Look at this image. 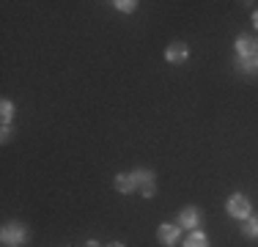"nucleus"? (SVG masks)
<instances>
[{
  "instance_id": "8",
  "label": "nucleus",
  "mask_w": 258,
  "mask_h": 247,
  "mask_svg": "<svg viewBox=\"0 0 258 247\" xmlns=\"http://www.w3.org/2000/svg\"><path fill=\"white\" fill-rule=\"evenodd\" d=\"M113 187H115V193H121V195H129V193H135L132 173H118V176L113 178Z\"/></svg>"
},
{
  "instance_id": "4",
  "label": "nucleus",
  "mask_w": 258,
  "mask_h": 247,
  "mask_svg": "<svg viewBox=\"0 0 258 247\" xmlns=\"http://www.w3.org/2000/svg\"><path fill=\"white\" fill-rule=\"evenodd\" d=\"M181 231L184 228L179 222H162V225L157 228V242L162 247H173V244L181 242Z\"/></svg>"
},
{
  "instance_id": "5",
  "label": "nucleus",
  "mask_w": 258,
  "mask_h": 247,
  "mask_svg": "<svg viewBox=\"0 0 258 247\" xmlns=\"http://www.w3.org/2000/svg\"><path fill=\"white\" fill-rule=\"evenodd\" d=\"M201 222H204V214H201V209L195 206H187L179 212V225L184 228V231H198Z\"/></svg>"
},
{
  "instance_id": "17",
  "label": "nucleus",
  "mask_w": 258,
  "mask_h": 247,
  "mask_svg": "<svg viewBox=\"0 0 258 247\" xmlns=\"http://www.w3.org/2000/svg\"><path fill=\"white\" fill-rule=\"evenodd\" d=\"M107 247H126V244H124V242H110Z\"/></svg>"
},
{
  "instance_id": "3",
  "label": "nucleus",
  "mask_w": 258,
  "mask_h": 247,
  "mask_svg": "<svg viewBox=\"0 0 258 247\" xmlns=\"http://www.w3.org/2000/svg\"><path fill=\"white\" fill-rule=\"evenodd\" d=\"M154 170L149 168H135L132 170V181H135V190H140L143 198H154L157 195V184H154Z\"/></svg>"
},
{
  "instance_id": "11",
  "label": "nucleus",
  "mask_w": 258,
  "mask_h": 247,
  "mask_svg": "<svg viewBox=\"0 0 258 247\" xmlns=\"http://www.w3.org/2000/svg\"><path fill=\"white\" fill-rule=\"evenodd\" d=\"M236 72L255 74L258 72V55H255V58H236Z\"/></svg>"
},
{
  "instance_id": "2",
  "label": "nucleus",
  "mask_w": 258,
  "mask_h": 247,
  "mask_svg": "<svg viewBox=\"0 0 258 247\" xmlns=\"http://www.w3.org/2000/svg\"><path fill=\"white\" fill-rule=\"evenodd\" d=\"M28 239H30V231L22 222H6L3 231H0V244L3 247H22Z\"/></svg>"
},
{
  "instance_id": "12",
  "label": "nucleus",
  "mask_w": 258,
  "mask_h": 247,
  "mask_svg": "<svg viewBox=\"0 0 258 247\" xmlns=\"http://www.w3.org/2000/svg\"><path fill=\"white\" fill-rule=\"evenodd\" d=\"M113 6L115 11H121V14H135L138 11V0H113Z\"/></svg>"
},
{
  "instance_id": "6",
  "label": "nucleus",
  "mask_w": 258,
  "mask_h": 247,
  "mask_svg": "<svg viewBox=\"0 0 258 247\" xmlns=\"http://www.w3.org/2000/svg\"><path fill=\"white\" fill-rule=\"evenodd\" d=\"M236 58H255L258 55V36H236Z\"/></svg>"
},
{
  "instance_id": "13",
  "label": "nucleus",
  "mask_w": 258,
  "mask_h": 247,
  "mask_svg": "<svg viewBox=\"0 0 258 247\" xmlns=\"http://www.w3.org/2000/svg\"><path fill=\"white\" fill-rule=\"evenodd\" d=\"M242 236L258 239V217H247V220L242 222Z\"/></svg>"
},
{
  "instance_id": "1",
  "label": "nucleus",
  "mask_w": 258,
  "mask_h": 247,
  "mask_svg": "<svg viewBox=\"0 0 258 247\" xmlns=\"http://www.w3.org/2000/svg\"><path fill=\"white\" fill-rule=\"evenodd\" d=\"M225 212H228L231 220L244 222L247 217H253V203H250V198L244 193H233V195H228V201H225Z\"/></svg>"
},
{
  "instance_id": "9",
  "label": "nucleus",
  "mask_w": 258,
  "mask_h": 247,
  "mask_svg": "<svg viewBox=\"0 0 258 247\" xmlns=\"http://www.w3.org/2000/svg\"><path fill=\"white\" fill-rule=\"evenodd\" d=\"M184 247H212V242H209V236L198 228V231H189L184 236Z\"/></svg>"
},
{
  "instance_id": "10",
  "label": "nucleus",
  "mask_w": 258,
  "mask_h": 247,
  "mask_svg": "<svg viewBox=\"0 0 258 247\" xmlns=\"http://www.w3.org/2000/svg\"><path fill=\"white\" fill-rule=\"evenodd\" d=\"M0 121H3V127H11V121H14V102L11 99L0 102Z\"/></svg>"
},
{
  "instance_id": "15",
  "label": "nucleus",
  "mask_w": 258,
  "mask_h": 247,
  "mask_svg": "<svg viewBox=\"0 0 258 247\" xmlns=\"http://www.w3.org/2000/svg\"><path fill=\"white\" fill-rule=\"evenodd\" d=\"M85 247H102V244L96 242V239H88V242H85Z\"/></svg>"
},
{
  "instance_id": "14",
  "label": "nucleus",
  "mask_w": 258,
  "mask_h": 247,
  "mask_svg": "<svg viewBox=\"0 0 258 247\" xmlns=\"http://www.w3.org/2000/svg\"><path fill=\"white\" fill-rule=\"evenodd\" d=\"M0 140H3V143H9V140H11V127H3V132H0Z\"/></svg>"
},
{
  "instance_id": "7",
  "label": "nucleus",
  "mask_w": 258,
  "mask_h": 247,
  "mask_svg": "<svg viewBox=\"0 0 258 247\" xmlns=\"http://www.w3.org/2000/svg\"><path fill=\"white\" fill-rule=\"evenodd\" d=\"M187 58H189V47L184 44V41H170V44L165 47V60H168V64L179 66Z\"/></svg>"
},
{
  "instance_id": "16",
  "label": "nucleus",
  "mask_w": 258,
  "mask_h": 247,
  "mask_svg": "<svg viewBox=\"0 0 258 247\" xmlns=\"http://www.w3.org/2000/svg\"><path fill=\"white\" fill-rule=\"evenodd\" d=\"M253 25H255V30H258V9L253 11Z\"/></svg>"
}]
</instances>
